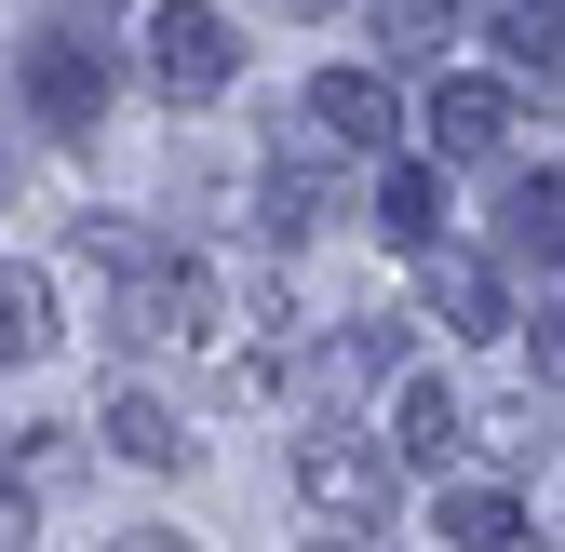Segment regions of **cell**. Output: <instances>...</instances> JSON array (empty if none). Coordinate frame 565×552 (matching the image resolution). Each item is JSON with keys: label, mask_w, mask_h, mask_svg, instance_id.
<instances>
[{"label": "cell", "mask_w": 565, "mask_h": 552, "mask_svg": "<svg viewBox=\"0 0 565 552\" xmlns=\"http://www.w3.org/2000/svg\"><path fill=\"white\" fill-rule=\"evenodd\" d=\"M269 14H297V28H323V14H337V0H269Z\"/></svg>", "instance_id": "d6986e66"}, {"label": "cell", "mask_w": 565, "mask_h": 552, "mask_svg": "<svg viewBox=\"0 0 565 552\" xmlns=\"http://www.w3.org/2000/svg\"><path fill=\"white\" fill-rule=\"evenodd\" d=\"M458 445H471V404H458L445 378H404V391H391V445H377V458H391V471H458Z\"/></svg>", "instance_id": "8992f818"}, {"label": "cell", "mask_w": 565, "mask_h": 552, "mask_svg": "<svg viewBox=\"0 0 565 552\" xmlns=\"http://www.w3.org/2000/svg\"><path fill=\"white\" fill-rule=\"evenodd\" d=\"M552 0H499V67H512V82H552Z\"/></svg>", "instance_id": "2e32d148"}, {"label": "cell", "mask_w": 565, "mask_h": 552, "mask_svg": "<svg viewBox=\"0 0 565 552\" xmlns=\"http://www.w3.org/2000/svg\"><path fill=\"white\" fill-rule=\"evenodd\" d=\"M512 149V82H431V176Z\"/></svg>", "instance_id": "52a82bcc"}, {"label": "cell", "mask_w": 565, "mask_h": 552, "mask_svg": "<svg viewBox=\"0 0 565 552\" xmlns=\"http://www.w3.org/2000/svg\"><path fill=\"white\" fill-rule=\"evenodd\" d=\"M364 28H377V54H391V67H445L458 0H364Z\"/></svg>", "instance_id": "7c38bea8"}, {"label": "cell", "mask_w": 565, "mask_h": 552, "mask_svg": "<svg viewBox=\"0 0 565 552\" xmlns=\"http://www.w3.org/2000/svg\"><path fill=\"white\" fill-rule=\"evenodd\" d=\"M297 486H310V512H323V526H377L391 458L350 432V418H310V432H297Z\"/></svg>", "instance_id": "277c9868"}, {"label": "cell", "mask_w": 565, "mask_h": 552, "mask_svg": "<svg viewBox=\"0 0 565 552\" xmlns=\"http://www.w3.org/2000/svg\"><path fill=\"white\" fill-rule=\"evenodd\" d=\"M377 230H391L404 256H431V243H445V176H431V162H391V176H377Z\"/></svg>", "instance_id": "8fae6325"}, {"label": "cell", "mask_w": 565, "mask_h": 552, "mask_svg": "<svg viewBox=\"0 0 565 552\" xmlns=\"http://www.w3.org/2000/svg\"><path fill=\"white\" fill-rule=\"evenodd\" d=\"M0 499H14V486H0Z\"/></svg>", "instance_id": "44dd1931"}, {"label": "cell", "mask_w": 565, "mask_h": 552, "mask_svg": "<svg viewBox=\"0 0 565 552\" xmlns=\"http://www.w3.org/2000/svg\"><path fill=\"white\" fill-rule=\"evenodd\" d=\"M391 364H404V323H391V310H364V323L310 337V418H350V391H377Z\"/></svg>", "instance_id": "5b68a950"}, {"label": "cell", "mask_w": 565, "mask_h": 552, "mask_svg": "<svg viewBox=\"0 0 565 552\" xmlns=\"http://www.w3.org/2000/svg\"><path fill=\"white\" fill-rule=\"evenodd\" d=\"M149 67H162V95H175V108H216V95L243 82V28L216 14V0H162Z\"/></svg>", "instance_id": "3957f363"}, {"label": "cell", "mask_w": 565, "mask_h": 552, "mask_svg": "<svg viewBox=\"0 0 565 552\" xmlns=\"http://www.w3.org/2000/svg\"><path fill=\"white\" fill-rule=\"evenodd\" d=\"M14 539H28V499H0V552H14Z\"/></svg>", "instance_id": "ffe728a7"}, {"label": "cell", "mask_w": 565, "mask_h": 552, "mask_svg": "<svg viewBox=\"0 0 565 552\" xmlns=\"http://www.w3.org/2000/svg\"><path fill=\"white\" fill-rule=\"evenodd\" d=\"M297 552H404V539H391V512H377V526H310Z\"/></svg>", "instance_id": "e0dca14e"}, {"label": "cell", "mask_w": 565, "mask_h": 552, "mask_svg": "<svg viewBox=\"0 0 565 552\" xmlns=\"http://www.w3.org/2000/svg\"><path fill=\"white\" fill-rule=\"evenodd\" d=\"M108 552H189V539H175V526H121Z\"/></svg>", "instance_id": "ac0fdd59"}, {"label": "cell", "mask_w": 565, "mask_h": 552, "mask_svg": "<svg viewBox=\"0 0 565 552\" xmlns=\"http://www.w3.org/2000/svg\"><path fill=\"white\" fill-rule=\"evenodd\" d=\"M445 539H458V552H539L525 499H499V486H445Z\"/></svg>", "instance_id": "4fadbf2b"}, {"label": "cell", "mask_w": 565, "mask_h": 552, "mask_svg": "<svg viewBox=\"0 0 565 552\" xmlns=\"http://www.w3.org/2000/svg\"><path fill=\"white\" fill-rule=\"evenodd\" d=\"M499 256H512V269H539V284H552V256H565V176H552V162L499 189ZM499 256H484V269H499Z\"/></svg>", "instance_id": "9c48e42d"}, {"label": "cell", "mask_w": 565, "mask_h": 552, "mask_svg": "<svg viewBox=\"0 0 565 552\" xmlns=\"http://www.w3.org/2000/svg\"><path fill=\"white\" fill-rule=\"evenodd\" d=\"M14 82H28V121L54 135V149H82V135L108 121V95H121V54L95 41V28H28V54H14Z\"/></svg>", "instance_id": "6da1fadb"}, {"label": "cell", "mask_w": 565, "mask_h": 552, "mask_svg": "<svg viewBox=\"0 0 565 552\" xmlns=\"http://www.w3.org/2000/svg\"><path fill=\"white\" fill-rule=\"evenodd\" d=\"M417 284H431V310H445L458 337H512V284H499L471 243H431V256H417Z\"/></svg>", "instance_id": "ba28073f"}, {"label": "cell", "mask_w": 565, "mask_h": 552, "mask_svg": "<svg viewBox=\"0 0 565 552\" xmlns=\"http://www.w3.org/2000/svg\"><path fill=\"white\" fill-rule=\"evenodd\" d=\"M323 230V176L310 162H269V189H256V243H310Z\"/></svg>", "instance_id": "9a60e30c"}, {"label": "cell", "mask_w": 565, "mask_h": 552, "mask_svg": "<svg viewBox=\"0 0 565 552\" xmlns=\"http://www.w3.org/2000/svg\"><path fill=\"white\" fill-rule=\"evenodd\" d=\"M54 351V284L41 269H0V364H41Z\"/></svg>", "instance_id": "5bb4252c"}, {"label": "cell", "mask_w": 565, "mask_h": 552, "mask_svg": "<svg viewBox=\"0 0 565 552\" xmlns=\"http://www.w3.org/2000/svg\"><path fill=\"white\" fill-rule=\"evenodd\" d=\"M108 458H135V471H189V418H175V404L162 391H108Z\"/></svg>", "instance_id": "30bf717a"}, {"label": "cell", "mask_w": 565, "mask_h": 552, "mask_svg": "<svg viewBox=\"0 0 565 552\" xmlns=\"http://www.w3.org/2000/svg\"><path fill=\"white\" fill-rule=\"evenodd\" d=\"M108 284H121V297H108V337H121V351H202V256L135 243Z\"/></svg>", "instance_id": "7a4b0ae2"}]
</instances>
